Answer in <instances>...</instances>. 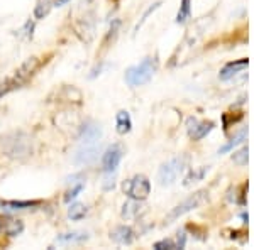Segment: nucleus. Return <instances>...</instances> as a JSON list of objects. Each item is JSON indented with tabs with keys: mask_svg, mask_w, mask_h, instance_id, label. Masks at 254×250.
Masks as SVG:
<instances>
[{
	"mask_svg": "<svg viewBox=\"0 0 254 250\" xmlns=\"http://www.w3.org/2000/svg\"><path fill=\"white\" fill-rule=\"evenodd\" d=\"M158 69V59L156 58H144L137 66H132L127 69L126 73V83L129 87H141L146 85L151 78L154 76Z\"/></svg>",
	"mask_w": 254,
	"mask_h": 250,
	"instance_id": "nucleus-3",
	"label": "nucleus"
},
{
	"mask_svg": "<svg viewBox=\"0 0 254 250\" xmlns=\"http://www.w3.org/2000/svg\"><path fill=\"white\" fill-rule=\"evenodd\" d=\"M90 239V235L87 232H68V233H61L56 239V244L60 245H66V244H83Z\"/></svg>",
	"mask_w": 254,
	"mask_h": 250,
	"instance_id": "nucleus-13",
	"label": "nucleus"
},
{
	"mask_svg": "<svg viewBox=\"0 0 254 250\" xmlns=\"http://www.w3.org/2000/svg\"><path fill=\"white\" fill-rule=\"evenodd\" d=\"M83 190V183H78V184H73V188L66 193V196H64V201L69 203V201H73V200L78 196V193Z\"/></svg>",
	"mask_w": 254,
	"mask_h": 250,
	"instance_id": "nucleus-23",
	"label": "nucleus"
},
{
	"mask_svg": "<svg viewBox=\"0 0 254 250\" xmlns=\"http://www.w3.org/2000/svg\"><path fill=\"white\" fill-rule=\"evenodd\" d=\"M102 139V127L93 122H88L80 129V141L83 144H97Z\"/></svg>",
	"mask_w": 254,
	"mask_h": 250,
	"instance_id": "nucleus-9",
	"label": "nucleus"
},
{
	"mask_svg": "<svg viewBox=\"0 0 254 250\" xmlns=\"http://www.w3.org/2000/svg\"><path fill=\"white\" fill-rule=\"evenodd\" d=\"M207 171H208L207 167H202V169H198L196 173H193V171H191L190 176H187V178H185V186H188V184H191L193 181H196V179H202L203 174H205Z\"/></svg>",
	"mask_w": 254,
	"mask_h": 250,
	"instance_id": "nucleus-24",
	"label": "nucleus"
},
{
	"mask_svg": "<svg viewBox=\"0 0 254 250\" xmlns=\"http://www.w3.org/2000/svg\"><path fill=\"white\" fill-rule=\"evenodd\" d=\"M187 125H188V134H190V137L193 139V141L203 139L207 134H210L212 129H214L212 122H198L196 118H188Z\"/></svg>",
	"mask_w": 254,
	"mask_h": 250,
	"instance_id": "nucleus-8",
	"label": "nucleus"
},
{
	"mask_svg": "<svg viewBox=\"0 0 254 250\" xmlns=\"http://www.w3.org/2000/svg\"><path fill=\"white\" fill-rule=\"evenodd\" d=\"M248 64H249V61L248 59H239V61H234V63H229V64H225V66L222 68V71H220V80L222 81H227V80H231V78H234L236 75H239L243 69L248 68Z\"/></svg>",
	"mask_w": 254,
	"mask_h": 250,
	"instance_id": "nucleus-12",
	"label": "nucleus"
},
{
	"mask_svg": "<svg viewBox=\"0 0 254 250\" xmlns=\"http://www.w3.org/2000/svg\"><path fill=\"white\" fill-rule=\"evenodd\" d=\"M3 230V218H0V232Z\"/></svg>",
	"mask_w": 254,
	"mask_h": 250,
	"instance_id": "nucleus-28",
	"label": "nucleus"
},
{
	"mask_svg": "<svg viewBox=\"0 0 254 250\" xmlns=\"http://www.w3.org/2000/svg\"><path fill=\"white\" fill-rule=\"evenodd\" d=\"M188 164V157L187 155H182V157H175L171 161H168L159 167L158 173V181L161 186H168V184H173L178 176L185 171Z\"/></svg>",
	"mask_w": 254,
	"mask_h": 250,
	"instance_id": "nucleus-4",
	"label": "nucleus"
},
{
	"mask_svg": "<svg viewBox=\"0 0 254 250\" xmlns=\"http://www.w3.org/2000/svg\"><path fill=\"white\" fill-rule=\"evenodd\" d=\"M248 154H249L248 147H244V149H241V150H236V152L232 154V161L236 164H239V166H246V164H248V159H249Z\"/></svg>",
	"mask_w": 254,
	"mask_h": 250,
	"instance_id": "nucleus-21",
	"label": "nucleus"
},
{
	"mask_svg": "<svg viewBox=\"0 0 254 250\" xmlns=\"http://www.w3.org/2000/svg\"><path fill=\"white\" fill-rule=\"evenodd\" d=\"M51 5H53V3L49 2V0H41L38 5H36V9H34V17L36 19H43L44 15H48L49 10H51Z\"/></svg>",
	"mask_w": 254,
	"mask_h": 250,
	"instance_id": "nucleus-20",
	"label": "nucleus"
},
{
	"mask_svg": "<svg viewBox=\"0 0 254 250\" xmlns=\"http://www.w3.org/2000/svg\"><path fill=\"white\" fill-rule=\"evenodd\" d=\"M87 206L85 204H80V203H75V204H71L69 206V210H68V216L71 220H81V218H85V215H87Z\"/></svg>",
	"mask_w": 254,
	"mask_h": 250,
	"instance_id": "nucleus-19",
	"label": "nucleus"
},
{
	"mask_svg": "<svg viewBox=\"0 0 254 250\" xmlns=\"http://www.w3.org/2000/svg\"><path fill=\"white\" fill-rule=\"evenodd\" d=\"M141 211V204H139V200H132L130 198V201H127L124 204V208H122V216L127 220L134 218V216L137 215V213Z\"/></svg>",
	"mask_w": 254,
	"mask_h": 250,
	"instance_id": "nucleus-16",
	"label": "nucleus"
},
{
	"mask_svg": "<svg viewBox=\"0 0 254 250\" xmlns=\"http://www.w3.org/2000/svg\"><path fill=\"white\" fill-rule=\"evenodd\" d=\"M116 122H117V132L121 135L127 134L130 130V127H132V122H130V115L127 112H124V110H121V112L117 113L116 117Z\"/></svg>",
	"mask_w": 254,
	"mask_h": 250,
	"instance_id": "nucleus-14",
	"label": "nucleus"
},
{
	"mask_svg": "<svg viewBox=\"0 0 254 250\" xmlns=\"http://www.w3.org/2000/svg\"><path fill=\"white\" fill-rule=\"evenodd\" d=\"M122 155H124V149H122V146L112 144L110 147H107V150H105L104 155H102V167H104L105 173L112 174L114 171L117 169Z\"/></svg>",
	"mask_w": 254,
	"mask_h": 250,
	"instance_id": "nucleus-7",
	"label": "nucleus"
},
{
	"mask_svg": "<svg viewBox=\"0 0 254 250\" xmlns=\"http://www.w3.org/2000/svg\"><path fill=\"white\" fill-rule=\"evenodd\" d=\"M3 206H9L12 210H22V208H31L34 204H38V201H5L2 203Z\"/></svg>",
	"mask_w": 254,
	"mask_h": 250,
	"instance_id": "nucleus-22",
	"label": "nucleus"
},
{
	"mask_svg": "<svg viewBox=\"0 0 254 250\" xmlns=\"http://www.w3.org/2000/svg\"><path fill=\"white\" fill-rule=\"evenodd\" d=\"M207 200H208V193L207 191H196L195 195H191L190 198H187L185 201L180 203L178 206H175L173 210L170 211V215H168V223H171V221H175L176 218H180V216L187 215L188 211L198 208L200 204H203Z\"/></svg>",
	"mask_w": 254,
	"mask_h": 250,
	"instance_id": "nucleus-6",
	"label": "nucleus"
},
{
	"mask_svg": "<svg viewBox=\"0 0 254 250\" xmlns=\"http://www.w3.org/2000/svg\"><path fill=\"white\" fill-rule=\"evenodd\" d=\"M98 157V147L97 144H85V147H81L78 152L75 154V164L78 166H88V164L95 162Z\"/></svg>",
	"mask_w": 254,
	"mask_h": 250,
	"instance_id": "nucleus-10",
	"label": "nucleus"
},
{
	"mask_svg": "<svg viewBox=\"0 0 254 250\" xmlns=\"http://www.w3.org/2000/svg\"><path fill=\"white\" fill-rule=\"evenodd\" d=\"M246 137H248V129H243V130H241V132H239V134H237V135H236V137H234V139H232V141H231V142H229V144H225V146L222 147V149H220V150H219V154L229 152V150H232V149H234V147H236V146L243 144V142L246 141Z\"/></svg>",
	"mask_w": 254,
	"mask_h": 250,
	"instance_id": "nucleus-18",
	"label": "nucleus"
},
{
	"mask_svg": "<svg viewBox=\"0 0 254 250\" xmlns=\"http://www.w3.org/2000/svg\"><path fill=\"white\" fill-rule=\"evenodd\" d=\"M122 190L129 198L132 200H139V201H142V200H146L147 196H149L151 193V183L149 179L146 178V176L142 174H137L134 176V178L127 179L124 181V186H122Z\"/></svg>",
	"mask_w": 254,
	"mask_h": 250,
	"instance_id": "nucleus-5",
	"label": "nucleus"
},
{
	"mask_svg": "<svg viewBox=\"0 0 254 250\" xmlns=\"http://www.w3.org/2000/svg\"><path fill=\"white\" fill-rule=\"evenodd\" d=\"M3 154L12 159H24L32 154V139L26 132H12L0 142Z\"/></svg>",
	"mask_w": 254,
	"mask_h": 250,
	"instance_id": "nucleus-2",
	"label": "nucleus"
},
{
	"mask_svg": "<svg viewBox=\"0 0 254 250\" xmlns=\"http://www.w3.org/2000/svg\"><path fill=\"white\" fill-rule=\"evenodd\" d=\"M110 239L119 245H130L134 242V239H136V235H134V230L130 227L121 225V227H117L114 232H110Z\"/></svg>",
	"mask_w": 254,
	"mask_h": 250,
	"instance_id": "nucleus-11",
	"label": "nucleus"
},
{
	"mask_svg": "<svg viewBox=\"0 0 254 250\" xmlns=\"http://www.w3.org/2000/svg\"><path fill=\"white\" fill-rule=\"evenodd\" d=\"M116 188V178L114 176H107V178L104 179V190L105 191H110Z\"/></svg>",
	"mask_w": 254,
	"mask_h": 250,
	"instance_id": "nucleus-26",
	"label": "nucleus"
},
{
	"mask_svg": "<svg viewBox=\"0 0 254 250\" xmlns=\"http://www.w3.org/2000/svg\"><path fill=\"white\" fill-rule=\"evenodd\" d=\"M39 66H41L39 58H29L26 63L20 64V68L15 69L14 75L0 81V98L9 95V93L14 92V90L24 87V85L32 78V75L38 71Z\"/></svg>",
	"mask_w": 254,
	"mask_h": 250,
	"instance_id": "nucleus-1",
	"label": "nucleus"
},
{
	"mask_svg": "<svg viewBox=\"0 0 254 250\" xmlns=\"http://www.w3.org/2000/svg\"><path fill=\"white\" fill-rule=\"evenodd\" d=\"M22 230H24V225H22V221H20V220L3 218V230L2 232H5L7 235L15 237V235H19Z\"/></svg>",
	"mask_w": 254,
	"mask_h": 250,
	"instance_id": "nucleus-15",
	"label": "nucleus"
},
{
	"mask_svg": "<svg viewBox=\"0 0 254 250\" xmlns=\"http://www.w3.org/2000/svg\"><path fill=\"white\" fill-rule=\"evenodd\" d=\"M69 0H55V3H53V5L55 7H61V5H64V3H68Z\"/></svg>",
	"mask_w": 254,
	"mask_h": 250,
	"instance_id": "nucleus-27",
	"label": "nucleus"
},
{
	"mask_svg": "<svg viewBox=\"0 0 254 250\" xmlns=\"http://www.w3.org/2000/svg\"><path fill=\"white\" fill-rule=\"evenodd\" d=\"M190 14H191V0H182V5H180V10L176 14V22L185 24L190 19Z\"/></svg>",
	"mask_w": 254,
	"mask_h": 250,
	"instance_id": "nucleus-17",
	"label": "nucleus"
},
{
	"mask_svg": "<svg viewBox=\"0 0 254 250\" xmlns=\"http://www.w3.org/2000/svg\"><path fill=\"white\" fill-rule=\"evenodd\" d=\"M154 249L156 250H163V249L176 250L178 245H176V242H173V240H161V242H156V244H154Z\"/></svg>",
	"mask_w": 254,
	"mask_h": 250,
	"instance_id": "nucleus-25",
	"label": "nucleus"
}]
</instances>
